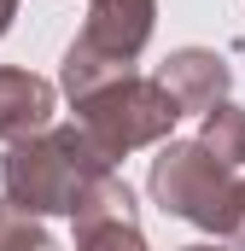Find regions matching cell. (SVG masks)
Segmentation results:
<instances>
[{"instance_id": "6da1fadb", "label": "cell", "mask_w": 245, "mask_h": 251, "mask_svg": "<svg viewBox=\"0 0 245 251\" xmlns=\"http://www.w3.org/2000/svg\"><path fill=\"white\" fill-rule=\"evenodd\" d=\"M117 164L94 152L76 123H47L29 140H12L0 158V199L24 216H76V204L99 187Z\"/></svg>"}, {"instance_id": "7a4b0ae2", "label": "cell", "mask_w": 245, "mask_h": 251, "mask_svg": "<svg viewBox=\"0 0 245 251\" xmlns=\"http://www.w3.org/2000/svg\"><path fill=\"white\" fill-rule=\"evenodd\" d=\"M146 193L164 216L193 222L204 234H240L245 216V170H228L198 140H158V158L146 170Z\"/></svg>"}, {"instance_id": "3957f363", "label": "cell", "mask_w": 245, "mask_h": 251, "mask_svg": "<svg viewBox=\"0 0 245 251\" xmlns=\"http://www.w3.org/2000/svg\"><path fill=\"white\" fill-rule=\"evenodd\" d=\"M70 111H76L70 123L94 140V152H99L105 164H122L128 152L170 140L175 123H181V111H175V100L158 88V76H140V70H122L111 82L76 94Z\"/></svg>"}, {"instance_id": "277c9868", "label": "cell", "mask_w": 245, "mask_h": 251, "mask_svg": "<svg viewBox=\"0 0 245 251\" xmlns=\"http://www.w3.org/2000/svg\"><path fill=\"white\" fill-rule=\"evenodd\" d=\"M152 29H158V0H88V24L64 47L59 88L76 100V94L122 76V70H134Z\"/></svg>"}, {"instance_id": "5b68a950", "label": "cell", "mask_w": 245, "mask_h": 251, "mask_svg": "<svg viewBox=\"0 0 245 251\" xmlns=\"http://www.w3.org/2000/svg\"><path fill=\"white\" fill-rule=\"evenodd\" d=\"M158 88L175 100V111H181V117H204L210 105H222V100H228L234 70H228L222 53H210V47H175L170 59L158 64Z\"/></svg>"}, {"instance_id": "8992f818", "label": "cell", "mask_w": 245, "mask_h": 251, "mask_svg": "<svg viewBox=\"0 0 245 251\" xmlns=\"http://www.w3.org/2000/svg\"><path fill=\"white\" fill-rule=\"evenodd\" d=\"M59 111V88L35 70H18V64H0V140H29L53 123Z\"/></svg>"}, {"instance_id": "52a82bcc", "label": "cell", "mask_w": 245, "mask_h": 251, "mask_svg": "<svg viewBox=\"0 0 245 251\" xmlns=\"http://www.w3.org/2000/svg\"><path fill=\"white\" fill-rule=\"evenodd\" d=\"M193 140H198V146H204L210 158H222L228 170H245V105H234V100L210 105Z\"/></svg>"}, {"instance_id": "ba28073f", "label": "cell", "mask_w": 245, "mask_h": 251, "mask_svg": "<svg viewBox=\"0 0 245 251\" xmlns=\"http://www.w3.org/2000/svg\"><path fill=\"white\" fill-rule=\"evenodd\" d=\"M76 251H152L140 222H70Z\"/></svg>"}, {"instance_id": "9c48e42d", "label": "cell", "mask_w": 245, "mask_h": 251, "mask_svg": "<svg viewBox=\"0 0 245 251\" xmlns=\"http://www.w3.org/2000/svg\"><path fill=\"white\" fill-rule=\"evenodd\" d=\"M0 251H59V240L41 228V216H24L0 199Z\"/></svg>"}, {"instance_id": "30bf717a", "label": "cell", "mask_w": 245, "mask_h": 251, "mask_svg": "<svg viewBox=\"0 0 245 251\" xmlns=\"http://www.w3.org/2000/svg\"><path fill=\"white\" fill-rule=\"evenodd\" d=\"M12 18H18V0H0V35L12 29Z\"/></svg>"}, {"instance_id": "8fae6325", "label": "cell", "mask_w": 245, "mask_h": 251, "mask_svg": "<svg viewBox=\"0 0 245 251\" xmlns=\"http://www.w3.org/2000/svg\"><path fill=\"white\" fill-rule=\"evenodd\" d=\"M181 251H216V246H181Z\"/></svg>"}, {"instance_id": "7c38bea8", "label": "cell", "mask_w": 245, "mask_h": 251, "mask_svg": "<svg viewBox=\"0 0 245 251\" xmlns=\"http://www.w3.org/2000/svg\"><path fill=\"white\" fill-rule=\"evenodd\" d=\"M240 246H245V216H240Z\"/></svg>"}]
</instances>
